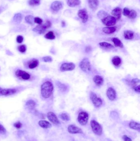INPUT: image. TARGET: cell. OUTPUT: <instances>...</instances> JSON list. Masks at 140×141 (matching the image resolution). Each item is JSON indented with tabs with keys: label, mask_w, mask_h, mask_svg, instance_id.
I'll return each instance as SVG.
<instances>
[{
	"label": "cell",
	"mask_w": 140,
	"mask_h": 141,
	"mask_svg": "<svg viewBox=\"0 0 140 141\" xmlns=\"http://www.w3.org/2000/svg\"><path fill=\"white\" fill-rule=\"evenodd\" d=\"M122 60L118 56H115L112 59V62L114 66L118 67L121 64Z\"/></svg>",
	"instance_id": "cell-26"
},
{
	"label": "cell",
	"mask_w": 140,
	"mask_h": 141,
	"mask_svg": "<svg viewBox=\"0 0 140 141\" xmlns=\"http://www.w3.org/2000/svg\"><path fill=\"white\" fill-rule=\"evenodd\" d=\"M122 139L124 141H132V140L128 136L126 135H124L122 137Z\"/></svg>",
	"instance_id": "cell-46"
},
{
	"label": "cell",
	"mask_w": 140,
	"mask_h": 141,
	"mask_svg": "<svg viewBox=\"0 0 140 141\" xmlns=\"http://www.w3.org/2000/svg\"><path fill=\"white\" fill-rule=\"evenodd\" d=\"M88 118H89L88 114L85 111H82L79 113L78 116V122L81 125H86L88 123Z\"/></svg>",
	"instance_id": "cell-7"
},
{
	"label": "cell",
	"mask_w": 140,
	"mask_h": 141,
	"mask_svg": "<svg viewBox=\"0 0 140 141\" xmlns=\"http://www.w3.org/2000/svg\"><path fill=\"white\" fill-rule=\"evenodd\" d=\"M51 26V23L49 21H47L46 23L42 25H38L33 29V31L39 34H43L45 32L47 29H49Z\"/></svg>",
	"instance_id": "cell-2"
},
{
	"label": "cell",
	"mask_w": 140,
	"mask_h": 141,
	"mask_svg": "<svg viewBox=\"0 0 140 141\" xmlns=\"http://www.w3.org/2000/svg\"><path fill=\"white\" fill-rule=\"evenodd\" d=\"M100 46L101 47H105L106 48H113V46L112 45L110 44V43H108L107 42H103L99 43Z\"/></svg>",
	"instance_id": "cell-33"
},
{
	"label": "cell",
	"mask_w": 140,
	"mask_h": 141,
	"mask_svg": "<svg viewBox=\"0 0 140 141\" xmlns=\"http://www.w3.org/2000/svg\"><path fill=\"white\" fill-rule=\"evenodd\" d=\"M68 131L70 134H81L83 133V130L75 125H71L68 127Z\"/></svg>",
	"instance_id": "cell-13"
},
{
	"label": "cell",
	"mask_w": 140,
	"mask_h": 141,
	"mask_svg": "<svg viewBox=\"0 0 140 141\" xmlns=\"http://www.w3.org/2000/svg\"><path fill=\"white\" fill-rule=\"evenodd\" d=\"M101 21L105 26H111L116 24L117 20L113 16L107 15L101 19Z\"/></svg>",
	"instance_id": "cell-5"
},
{
	"label": "cell",
	"mask_w": 140,
	"mask_h": 141,
	"mask_svg": "<svg viewBox=\"0 0 140 141\" xmlns=\"http://www.w3.org/2000/svg\"><path fill=\"white\" fill-rule=\"evenodd\" d=\"M107 13L106 12H104V11H100V12H98L97 14V15L99 17H103V18L107 16Z\"/></svg>",
	"instance_id": "cell-39"
},
{
	"label": "cell",
	"mask_w": 140,
	"mask_h": 141,
	"mask_svg": "<svg viewBox=\"0 0 140 141\" xmlns=\"http://www.w3.org/2000/svg\"><path fill=\"white\" fill-rule=\"evenodd\" d=\"M90 50H91V47H90L88 46V47H86V52H89Z\"/></svg>",
	"instance_id": "cell-47"
},
{
	"label": "cell",
	"mask_w": 140,
	"mask_h": 141,
	"mask_svg": "<svg viewBox=\"0 0 140 141\" xmlns=\"http://www.w3.org/2000/svg\"><path fill=\"white\" fill-rule=\"evenodd\" d=\"M88 3L90 8L93 11H96L99 5L98 0H88Z\"/></svg>",
	"instance_id": "cell-16"
},
{
	"label": "cell",
	"mask_w": 140,
	"mask_h": 141,
	"mask_svg": "<svg viewBox=\"0 0 140 141\" xmlns=\"http://www.w3.org/2000/svg\"><path fill=\"white\" fill-rule=\"evenodd\" d=\"M23 19V16L21 13L16 14L13 17V20L16 24H19L21 23Z\"/></svg>",
	"instance_id": "cell-24"
},
{
	"label": "cell",
	"mask_w": 140,
	"mask_h": 141,
	"mask_svg": "<svg viewBox=\"0 0 140 141\" xmlns=\"http://www.w3.org/2000/svg\"><path fill=\"white\" fill-rule=\"evenodd\" d=\"M90 98L91 99L94 105L97 107H100L102 105V101L101 98L97 97L96 94L93 92H91L90 93Z\"/></svg>",
	"instance_id": "cell-6"
},
{
	"label": "cell",
	"mask_w": 140,
	"mask_h": 141,
	"mask_svg": "<svg viewBox=\"0 0 140 141\" xmlns=\"http://www.w3.org/2000/svg\"><path fill=\"white\" fill-rule=\"evenodd\" d=\"M62 8V3L59 1H55L51 5V9L54 12H57Z\"/></svg>",
	"instance_id": "cell-11"
},
{
	"label": "cell",
	"mask_w": 140,
	"mask_h": 141,
	"mask_svg": "<svg viewBox=\"0 0 140 141\" xmlns=\"http://www.w3.org/2000/svg\"><path fill=\"white\" fill-rule=\"evenodd\" d=\"M75 68V65L73 63H65L62 64L60 67L61 71L64 72L67 71H71Z\"/></svg>",
	"instance_id": "cell-8"
},
{
	"label": "cell",
	"mask_w": 140,
	"mask_h": 141,
	"mask_svg": "<svg viewBox=\"0 0 140 141\" xmlns=\"http://www.w3.org/2000/svg\"><path fill=\"white\" fill-rule=\"evenodd\" d=\"M13 125L15 128H17V129H20L22 127V124L20 121L14 123Z\"/></svg>",
	"instance_id": "cell-40"
},
{
	"label": "cell",
	"mask_w": 140,
	"mask_h": 141,
	"mask_svg": "<svg viewBox=\"0 0 140 141\" xmlns=\"http://www.w3.org/2000/svg\"><path fill=\"white\" fill-rule=\"evenodd\" d=\"M57 85L59 88L60 89V90H61V91H64L65 90H66L67 87L65 86V85L61 83L60 82H58V83H57Z\"/></svg>",
	"instance_id": "cell-35"
},
{
	"label": "cell",
	"mask_w": 140,
	"mask_h": 141,
	"mask_svg": "<svg viewBox=\"0 0 140 141\" xmlns=\"http://www.w3.org/2000/svg\"><path fill=\"white\" fill-rule=\"evenodd\" d=\"M80 3V0H68V5L70 7H74L79 5Z\"/></svg>",
	"instance_id": "cell-27"
},
{
	"label": "cell",
	"mask_w": 140,
	"mask_h": 141,
	"mask_svg": "<svg viewBox=\"0 0 140 141\" xmlns=\"http://www.w3.org/2000/svg\"><path fill=\"white\" fill-rule=\"evenodd\" d=\"M40 0H29V3L31 6L39 5L40 4Z\"/></svg>",
	"instance_id": "cell-34"
},
{
	"label": "cell",
	"mask_w": 140,
	"mask_h": 141,
	"mask_svg": "<svg viewBox=\"0 0 140 141\" xmlns=\"http://www.w3.org/2000/svg\"><path fill=\"white\" fill-rule=\"evenodd\" d=\"M39 61L36 59H33L30 60L28 63V65L30 69H33L36 68L39 65Z\"/></svg>",
	"instance_id": "cell-19"
},
{
	"label": "cell",
	"mask_w": 140,
	"mask_h": 141,
	"mask_svg": "<svg viewBox=\"0 0 140 141\" xmlns=\"http://www.w3.org/2000/svg\"><path fill=\"white\" fill-rule=\"evenodd\" d=\"M78 15L83 23L87 22L88 19V15L86 9H82L79 10L78 11Z\"/></svg>",
	"instance_id": "cell-9"
},
{
	"label": "cell",
	"mask_w": 140,
	"mask_h": 141,
	"mask_svg": "<svg viewBox=\"0 0 140 141\" xmlns=\"http://www.w3.org/2000/svg\"><path fill=\"white\" fill-rule=\"evenodd\" d=\"M25 20L26 23H27L30 25H34V23H35L34 17L33 16L31 15L27 16L25 18Z\"/></svg>",
	"instance_id": "cell-28"
},
{
	"label": "cell",
	"mask_w": 140,
	"mask_h": 141,
	"mask_svg": "<svg viewBox=\"0 0 140 141\" xmlns=\"http://www.w3.org/2000/svg\"><path fill=\"white\" fill-rule=\"evenodd\" d=\"M44 37L47 39L49 40H53L56 38L55 35L53 31H49L48 33H47L45 35H44Z\"/></svg>",
	"instance_id": "cell-30"
},
{
	"label": "cell",
	"mask_w": 140,
	"mask_h": 141,
	"mask_svg": "<svg viewBox=\"0 0 140 141\" xmlns=\"http://www.w3.org/2000/svg\"><path fill=\"white\" fill-rule=\"evenodd\" d=\"M116 30V27L115 26H107L103 28V32L107 34H111L114 33Z\"/></svg>",
	"instance_id": "cell-20"
},
{
	"label": "cell",
	"mask_w": 140,
	"mask_h": 141,
	"mask_svg": "<svg viewBox=\"0 0 140 141\" xmlns=\"http://www.w3.org/2000/svg\"><path fill=\"white\" fill-rule=\"evenodd\" d=\"M140 85H138V86H134V87H133V89H134L135 91L139 93L140 92Z\"/></svg>",
	"instance_id": "cell-45"
},
{
	"label": "cell",
	"mask_w": 140,
	"mask_h": 141,
	"mask_svg": "<svg viewBox=\"0 0 140 141\" xmlns=\"http://www.w3.org/2000/svg\"><path fill=\"white\" fill-rule=\"evenodd\" d=\"M137 16V12L135 10H131L130 11V14L127 17L131 19H134Z\"/></svg>",
	"instance_id": "cell-31"
},
{
	"label": "cell",
	"mask_w": 140,
	"mask_h": 141,
	"mask_svg": "<svg viewBox=\"0 0 140 141\" xmlns=\"http://www.w3.org/2000/svg\"><path fill=\"white\" fill-rule=\"evenodd\" d=\"M40 127L43 128H49L51 127V124L46 120H40L38 123Z\"/></svg>",
	"instance_id": "cell-23"
},
{
	"label": "cell",
	"mask_w": 140,
	"mask_h": 141,
	"mask_svg": "<svg viewBox=\"0 0 140 141\" xmlns=\"http://www.w3.org/2000/svg\"><path fill=\"white\" fill-rule=\"evenodd\" d=\"M26 106L30 109H33L35 107L36 105L35 102L33 100L30 99L28 101L26 104Z\"/></svg>",
	"instance_id": "cell-29"
},
{
	"label": "cell",
	"mask_w": 140,
	"mask_h": 141,
	"mask_svg": "<svg viewBox=\"0 0 140 141\" xmlns=\"http://www.w3.org/2000/svg\"><path fill=\"white\" fill-rule=\"evenodd\" d=\"M15 75L17 77H21L24 80H29L30 77V76L29 73L20 69H18L16 71Z\"/></svg>",
	"instance_id": "cell-10"
},
{
	"label": "cell",
	"mask_w": 140,
	"mask_h": 141,
	"mask_svg": "<svg viewBox=\"0 0 140 141\" xmlns=\"http://www.w3.org/2000/svg\"><path fill=\"white\" fill-rule=\"evenodd\" d=\"M130 128L132 129L137 130L138 132L140 131V124L136 122H130L129 124Z\"/></svg>",
	"instance_id": "cell-21"
},
{
	"label": "cell",
	"mask_w": 140,
	"mask_h": 141,
	"mask_svg": "<svg viewBox=\"0 0 140 141\" xmlns=\"http://www.w3.org/2000/svg\"><path fill=\"white\" fill-rule=\"evenodd\" d=\"M23 37L22 35H19L17 37V41L19 43H21L23 42Z\"/></svg>",
	"instance_id": "cell-44"
},
{
	"label": "cell",
	"mask_w": 140,
	"mask_h": 141,
	"mask_svg": "<svg viewBox=\"0 0 140 141\" xmlns=\"http://www.w3.org/2000/svg\"><path fill=\"white\" fill-rule=\"evenodd\" d=\"M80 69L85 73H88L91 70V65L90 60L88 58H83L79 64Z\"/></svg>",
	"instance_id": "cell-3"
},
{
	"label": "cell",
	"mask_w": 140,
	"mask_h": 141,
	"mask_svg": "<svg viewBox=\"0 0 140 141\" xmlns=\"http://www.w3.org/2000/svg\"><path fill=\"white\" fill-rule=\"evenodd\" d=\"M122 13V9L119 7L115 8L111 12V14L116 20H119L120 19Z\"/></svg>",
	"instance_id": "cell-15"
},
{
	"label": "cell",
	"mask_w": 140,
	"mask_h": 141,
	"mask_svg": "<svg viewBox=\"0 0 140 141\" xmlns=\"http://www.w3.org/2000/svg\"><path fill=\"white\" fill-rule=\"evenodd\" d=\"M18 50L19 51L22 53L25 52L26 50V46L24 45H22L18 47Z\"/></svg>",
	"instance_id": "cell-36"
},
{
	"label": "cell",
	"mask_w": 140,
	"mask_h": 141,
	"mask_svg": "<svg viewBox=\"0 0 140 141\" xmlns=\"http://www.w3.org/2000/svg\"><path fill=\"white\" fill-rule=\"evenodd\" d=\"M17 90L15 89H2L1 91L2 96H9L15 94Z\"/></svg>",
	"instance_id": "cell-18"
},
{
	"label": "cell",
	"mask_w": 140,
	"mask_h": 141,
	"mask_svg": "<svg viewBox=\"0 0 140 141\" xmlns=\"http://www.w3.org/2000/svg\"><path fill=\"white\" fill-rule=\"evenodd\" d=\"M2 88H0V96H2V94H1V91H2Z\"/></svg>",
	"instance_id": "cell-48"
},
{
	"label": "cell",
	"mask_w": 140,
	"mask_h": 141,
	"mask_svg": "<svg viewBox=\"0 0 140 141\" xmlns=\"http://www.w3.org/2000/svg\"><path fill=\"white\" fill-rule=\"evenodd\" d=\"M124 36L127 40H131L134 37V33L130 30H126L124 32Z\"/></svg>",
	"instance_id": "cell-22"
},
{
	"label": "cell",
	"mask_w": 140,
	"mask_h": 141,
	"mask_svg": "<svg viewBox=\"0 0 140 141\" xmlns=\"http://www.w3.org/2000/svg\"><path fill=\"white\" fill-rule=\"evenodd\" d=\"M112 41L114 43V45L116 47H120L121 48H123V43L121 41L119 38H113L112 39Z\"/></svg>",
	"instance_id": "cell-25"
},
{
	"label": "cell",
	"mask_w": 140,
	"mask_h": 141,
	"mask_svg": "<svg viewBox=\"0 0 140 141\" xmlns=\"http://www.w3.org/2000/svg\"><path fill=\"white\" fill-rule=\"evenodd\" d=\"M91 128L94 133L98 136H100L102 133V128L101 125L96 120H92L90 122Z\"/></svg>",
	"instance_id": "cell-4"
},
{
	"label": "cell",
	"mask_w": 140,
	"mask_h": 141,
	"mask_svg": "<svg viewBox=\"0 0 140 141\" xmlns=\"http://www.w3.org/2000/svg\"><path fill=\"white\" fill-rule=\"evenodd\" d=\"M93 81L97 86H101L104 82V79L101 76L96 75L93 77Z\"/></svg>",
	"instance_id": "cell-17"
},
{
	"label": "cell",
	"mask_w": 140,
	"mask_h": 141,
	"mask_svg": "<svg viewBox=\"0 0 140 141\" xmlns=\"http://www.w3.org/2000/svg\"><path fill=\"white\" fill-rule=\"evenodd\" d=\"M130 10L128 8H124L123 9V12H122L123 15L126 17H128L129 14H130Z\"/></svg>",
	"instance_id": "cell-38"
},
{
	"label": "cell",
	"mask_w": 140,
	"mask_h": 141,
	"mask_svg": "<svg viewBox=\"0 0 140 141\" xmlns=\"http://www.w3.org/2000/svg\"><path fill=\"white\" fill-rule=\"evenodd\" d=\"M42 59L45 62H50L52 61V58L50 56H46L43 57Z\"/></svg>",
	"instance_id": "cell-42"
},
{
	"label": "cell",
	"mask_w": 140,
	"mask_h": 141,
	"mask_svg": "<svg viewBox=\"0 0 140 141\" xmlns=\"http://www.w3.org/2000/svg\"><path fill=\"white\" fill-rule=\"evenodd\" d=\"M42 22H43L42 20V19L40 18V17H35V18H34V22L35 23L38 24L39 25H40L42 24Z\"/></svg>",
	"instance_id": "cell-41"
},
{
	"label": "cell",
	"mask_w": 140,
	"mask_h": 141,
	"mask_svg": "<svg viewBox=\"0 0 140 141\" xmlns=\"http://www.w3.org/2000/svg\"><path fill=\"white\" fill-rule=\"evenodd\" d=\"M6 132V130L1 124H0V134H5Z\"/></svg>",
	"instance_id": "cell-43"
},
{
	"label": "cell",
	"mask_w": 140,
	"mask_h": 141,
	"mask_svg": "<svg viewBox=\"0 0 140 141\" xmlns=\"http://www.w3.org/2000/svg\"><path fill=\"white\" fill-rule=\"evenodd\" d=\"M47 117L51 123L55 124H60V121L59 120L57 116L52 112H49L47 114Z\"/></svg>",
	"instance_id": "cell-12"
},
{
	"label": "cell",
	"mask_w": 140,
	"mask_h": 141,
	"mask_svg": "<svg viewBox=\"0 0 140 141\" xmlns=\"http://www.w3.org/2000/svg\"><path fill=\"white\" fill-rule=\"evenodd\" d=\"M53 90V85L52 82L47 81L41 86V93L43 98H49L52 94Z\"/></svg>",
	"instance_id": "cell-1"
},
{
	"label": "cell",
	"mask_w": 140,
	"mask_h": 141,
	"mask_svg": "<svg viewBox=\"0 0 140 141\" xmlns=\"http://www.w3.org/2000/svg\"><path fill=\"white\" fill-rule=\"evenodd\" d=\"M106 95L110 100H114L116 98V90L113 88H109L106 92Z\"/></svg>",
	"instance_id": "cell-14"
},
{
	"label": "cell",
	"mask_w": 140,
	"mask_h": 141,
	"mask_svg": "<svg viewBox=\"0 0 140 141\" xmlns=\"http://www.w3.org/2000/svg\"><path fill=\"white\" fill-rule=\"evenodd\" d=\"M140 82V80L138 78H134L131 80V84L132 85L133 87L136 86V85L138 83Z\"/></svg>",
	"instance_id": "cell-37"
},
{
	"label": "cell",
	"mask_w": 140,
	"mask_h": 141,
	"mask_svg": "<svg viewBox=\"0 0 140 141\" xmlns=\"http://www.w3.org/2000/svg\"><path fill=\"white\" fill-rule=\"evenodd\" d=\"M59 117L60 118H61L62 120L64 121H68L70 120V117L69 116V115L68 114L66 113H62L59 115Z\"/></svg>",
	"instance_id": "cell-32"
}]
</instances>
